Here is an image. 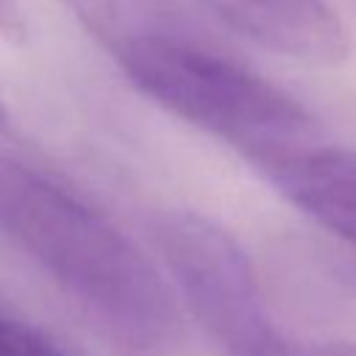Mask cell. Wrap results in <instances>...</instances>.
I'll return each instance as SVG.
<instances>
[{
	"instance_id": "cell-1",
	"label": "cell",
	"mask_w": 356,
	"mask_h": 356,
	"mask_svg": "<svg viewBox=\"0 0 356 356\" xmlns=\"http://www.w3.org/2000/svg\"><path fill=\"white\" fill-rule=\"evenodd\" d=\"M81 28L139 95L264 175L323 142L300 100L220 47L172 0H97Z\"/></svg>"
},
{
	"instance_id": "cell-2",
	"label": "cell",
	"mask_w": 356,
	"mask_h": 356,
	"mask_svg": "<svg viewBox=\"0 0 356 356\" xmlns=\"http://www.w3.org/2000/svg\"><path fill=\"white\" fill-rule=\"evenodd\" d=\"M0 236L122 350L161 356L178 345V295L153 259L81 192L6 150Z\"/></svg>"
},
{
	"instance_id": "cell-3",
	"label": "cell",
	"mask_w": 356,
	"mask_h": 356,
	"mask_svg": "<svg viewBox=\"0 0 356 356\" xmlns=\"http://www.w3.org/2000/svg\"><path fill=\"white\" fill-rule=\"evenodd\" d=\"M150 236L175 295L222 356H286L295 337L273 320L253 261L220 222L172 209L153 214Z\"/></svg>"
},
{
	"instance_id": "cell-4",
	"label": "cell",
	"mask_w": 356,
	"mask_h": 356,
	"mask_svg": "<svg viewBox=\"0 0 356 356\" xmlns=\"http://www.w3.org/2000/svg\"><path fill=\"white\" fill-rule=\"evenodd\" d=\"M234 28L284 56L339 64L348 31L328 0H206Z\"/></svg>"
},
{
	"instance_id": "cell-5",
	"label": "cell",
	"mask_w": 356,
	"mask_h": 356,
	"mask_svg": "<svg viewBox=\"0 0 356 356\" xmlns=\"http://www.w3.org/2000/svg\"><path fill=\"white\" fill-rule=\"evenodd\" d=\"M267 181L320 228L356 250V150L320 142L267 172Z\"/></svg>"
},
{
	"instance_id": "cell-6",
	"label": "cell",
	"mask_w": 356,
	"mask_h": 356,
	"mask_svg": "<svg viewBox=\"0 0 356 356\" xmlns=\"http://www.w3.org/2000/svg\"><path fill=\"white\" fill-rule=\"evenodd\" d=\"M0 356H72L39 325L0 312Z\"/></svg>"
},
{
	"instance_id": "cell-7",
	"label": "cell",
	"mask_w": 356,
	"mask_h": 356,
	"mask_svg": "<svg viewBox=\"0 0 356 356\" xmlns=\"http://www.w3.org/2000/svg\"><path fill=\"white\" fill-rule=\"evenodd\" d=\"M286 356H356V339H292Z\"/></svg>"
},
{
	"instance_id": "cell-8",
	"label": "cell",
	"mask_w": 356,
	"mask_h": 356,
	"mask_svg": "<svg viewBox=\"0 0 356 356\" xmlns=\"http://www.w3.org/2000/svg\"><path fill=\"white\" fill-rule=\"evenodd\" d=\"M25 19L19 0H0V36L6 39H22Z\"/></svg>"
},
{
	"instance_id": "cell-9",
	"label": "cell",
	"mask_w": 356,
	"mask_h": 356,
	"mask_svg": "<svg viewBox=\"0 0 356 356\" xmlns=\"http://www.w3.org/2000/svg\"><path fill=\"white\" fill-rule=\"evenodd\" d=\"M14 134V120H11V111H8V103L0 92V136H11Z\"/></svg>"
},
{
	"instance_id": "cell-10",
	"label": "cell",
	"mask_w": 356,
	"mask_h": 356,
	"mask_svg": "<svg viewBox=\"0 0 356 356\" xmlns=\"http://www.w3.org/2000/svg\"><path fill=\"white\" fill-rule=\"evenodd\" d=\"M339 275H342V281H348V284L356 286V259H345V261H339Z\"/></svg>"
}]
</instances>
